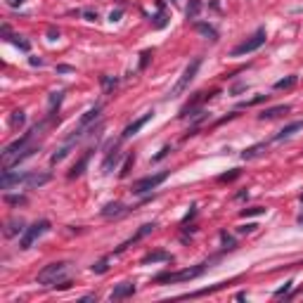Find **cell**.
Wrapping results in <instances>:
<instances>
[{"instance_id": "8fae6325", "label": "cell", "mask_w": 303, "mask_h": 303, "mask_svg": "<svg viewBox=\"0 0 303 303\" xmlns=\"http://www.w3.org/2000/svg\"><path fill=\"white\" fill-rule=\"evenodd\" d=\"M154 228H156V225H154V223H147V225H143V228L137 230L135 235L130 237V239H128V241H126V244H121V247H118V249H116V251H124V249H126V247H130V244H135V241H140V239H143V237H145V235H149V232H152V230H154Z\"/></svg>"}, {"instance_id": "2e32d148", "label": "cell", "mask_w": 303, "mask_h": 303, "mask_svg": "<svg viewBox=\"0 0 303 303\" xmlns=\"http://www.w3.org/2000/svg\"><path fill=\"white\" fill-rule=\"evenodd\" d=\"M45 183H50V173H29L26 175V187H41L45 185Z\"/></svg>"}, {"instance_id": "74e56055", "label": "cell", "mask_w": 303, "mask_h": 303, "mask_svg": "<svg viewBox=\"0 0 303 303\" xmlns=\"http://www.w3.org/2000/svg\"><path fill=\"white\" fill-rule=\"evenodd\" d=\"M118 17H121V12H112V17L109 19H112V22H118Z\"/></svg>"}, {"instance_id": "52a82bcc", "label": "cell", "mask_w": 303, "mask_h": 303, "mask_svg": "<svg viewBox=\"0 0 303 303\" xmlns=\"http://www.w3.org/2000/svg\"><path fill=\"white\" fill-rule=\"evenodd\" d=\"M166 178H168V173L166 171H161V173H156V175H147V178L137 180V183H133V194H145V192L156 190Z\"/></svg>"}, {"instance_id": "5b68a950", "label": "cell", "mask_w": 303, "mask_h": 303, "mask_svg": "<svg viewBox=\"0 0 303 303\" xmlns=\"http://www.w3.org/2000/svg\"><path fill=\"white\" fill-rule=\"evenodd\" d=\"M266 38H268L266 36V29H258V31H256L251 38L241 41L237 48H232V52H230V55H232V57H241V55H249V52H256L260 45L266 43Z\"/></svg>"}, {"instance_id": "4dcf8cb0", "label": "cell", "mask_w": 303, "mask_h": 303, "mask_svg": "<svg viewBox=\"0 0 303 303\" xmlns=\"http://www.w3.org/2000/svg\"><path fill=\"white\" fill-rule=\"evenodd\" d=\"M93 272H107V260H99V263H95Z\"/></svg>"}, {"instance_id": "6da1fadb", "label": "cell", "mask_w": 303, "mask_h": 303, "mask_svg": "<svg viewBox=\"0 0 303 303\" xmlns=\"http://www.w3.org/2000/svg\"><path fill=\"white\" fill-rule=\"evenodd\" d=\"M36 130H38V126H36V128H31L29 133H24V135L19 137V140L10 143L5 149H3V166L12 168V166H17L19 161L29 159V156L36 152V145H31V137H33V133H36Z\"/></svg>"}, {"instance_id": "e575fe53", "label": "cell", "mask_w": 303, "mask_h": 303, "mask_svg": "<svg viewBox=\"0 0 303 303\" xmlns=\"http://www.w3.org/2000/svg\"><path fill=\"white\" fill-rule=\"evenodd\" d=\"M168 152H171V147H164V149H161V152H159V154H156V156H154V161L164 159V156H166V154H168Z\"/></svg>"}, {"instance_id": "30bf717a", "label": "cell", "mask_w": 303, "mask_h": 303, "mask_svg": "<svg viewBox=\"0 0 303 303\" xmlns=\"http://www.w3.org/2000/svg\"><path fill=\"white\" fill-rule=\"evenodd\" d=\"M152 116H154V112H147V114H145V116H140V118H137V121H133V124H130V126H126V130H124V137H126V140H128V137H133V135H135L137 130L143 128V126L147 124V121H152Z\"/></svg>"}, {"instance_id": "3957f363", "label": "cell", "mask_w": 303, "mask_h": 303, "mask_svg": "<svg viewBox=\"0 0 303 303\" xmlns=\"http://www.w3.org/2000/svg\"><path fill=\"white\" fill-rule=\"evenodd\" d=\"M206 266H197V268H185V270L178 272H164V275H156L154 282L159 285H175V282H187V279H197L199 275H204Z\"/></svg>"}, {"instance_id": "4fadbf2b", "label": "cell", "mask_w": 303, "mask_h": 303, "mask_svg": "<svg viewBox=\"0 0 303 303\" xmlns=\"http://www.w3.org/2000/svg\"><path fill=\"white\" fill-rule=\"evenodd\" d=\"M301 128H303V121H294V124L285 126V128L279 130L277 135H275V140H289V137H291V135H296Z\"/></svg>"}, {"instance_id": "ba28073f", "label": "cell", "mask_w": 303, "mask_h": 303, "mask_svg": "<svg viewBox=\"0 0 303 303\" xmlns=\"http://www.w3.org/2000/svg\"><path fill=\"white\" fill-rule=\"evenodd\" d=\"M99 112H102V107H99V105H95L93 109H88V112L83 114V116H80L78 126H76V130H74V135L69 137V143H76V140H78V137L83 135V130H86L88 126H90V124H93V121H95V118L99 116Z\"/></svg>"}, {"instance_id": "7402d4cb", "label": "cell", "mask_w": 303, "mask_h": 303, "mask_svg": "<svg viewBox=\"0 0 303 303\" xmlns=\"http://www.w3.org/2000/svg\"><path fill=\"white\" fill-rule=\"evenodd\" d=\"M171 256L166 254V251H156V254H147L143 258V263H154V260H168Z\"/></svg>"}, {"instance_id": "44dd1931", "label": "cell", "mask_w": 303, "mask_h": 303, "mask_svg": "<svg viewBox=\"0 0 303 303\" xmlns=\"http://www.w3.org/2000/svg\"><path fill=\"white\" fill-rule=\"evenodd\" d=\"M296 76H287V78H282V80H277L275 83V90H289V88H294L296 86Z\"/></svg>"}, {"instance_id": "836d02e7", "label": "cell", "mask_w": 303, "mask_h": 303, "mask_svg": "<svg viewBox=\"0 0 303 303\" xmlns=\"http://www.w3.org/2000/svg\"><path fill=\"white\" fill-rule=\"evenodd\" d=\"M256 228H258V225H254V223H251V225H241V228H239V232H254Z\"/></svg>"}, {"instance_id": "1f68e13d", "label": "cell", "mask_w": 303, "mask_h": 303, "mask_svg": "<svg viewBox=\"0 0 303 303\" xmlns=\"http://www.w3.org/2000/svg\"><path fill=\"white\" fill-rule=\"evenodd\" d=\"M237 175H239V171H232V173H225V175H220V178H218V180H220V183H225V180H235Z\"/></svg>"}, {"instance_id": "d6a6232c", "label": "cell", "mask_w": 303, "mask_h": 303, "mask_svg": "<svg viewBox=\"0 0 303 303\" xmlns=\"http://www.w3.org/2000/svg\"><path fill=\"white\" fill-rule=\"evenodd\" d=\"M10 204H26V197H7Z\"/></svg>"}, {"instance_id": "9c48e42d", "label": "cell", "mask_w": 303, "mask_h": 303, "mask_svg": "<svg viewBox=\"0 0 303 303\" xmlns=\"http://www.w3.org/2000/svg\"><path fill=\"white\" fill-rule=\"evenodd\" d=\"M26 175L29 173H12L10 168H5V171H3V178H0V187H3V190H10L12 185H24Z\"/></svg>"}, {"instance_id": "5bb4252c", "label": "cell", "mask_w": 303, "mask_h": 303, "mask_svg": "<svg viewBox=\"0 0 303 303\" xmlns=\"http://www.w3.org/2000/svg\"><path fill=\"white\" fill-rule=\"evenodd\" d=\"M291 107L289 105H277V107H270V109H266L263 114H258L260 121H270V118H277L279 114H287Z\"/></svg>"}, {"instance_id": "9a60e30c", "label": "cell", "mask_w": 303, "mask_h": 303, "mask_svg": "<svg viewBox=\"0 0 303 303\" xmlns=\"http://www.w3.org/2000/svg\"><path fill=\"white\" fill-rule=\"evenodd\" d=\"M88 161H90V149H88L86 154L78 159V164H74V168L69 171V180H74V178H78V175H83V171H86V166H88Z\"/></svg>"}, {"instance_id": "8d00e7d4", "label": "cell", "mask_w": 303, "mask_h": 303, "mask_svg": "<svg viewBox=\"0 0 303 303\" xmlns=\"http://www.w3.org/2000/svg\"><path fill=\"white\" fill-rule=\"evenodd\" d=\"M83 14H86L90 22H95V19H97V12H90V10H88V12H83Z\"/></svg>"}, {"instance_id": "ffe728a7", "label": "cell", "mask_w": 303, "mask_h": 303, "mask_svg": "<svg viewBox=\"0 0 303 303\" xmlns=\"http://www.w3.org/2000/svg\"><path fill=\"white\" fill-rule=\"evenodd\" d=\"M197 31H199V33H204V36L211 38V41H218V31L213 29V26H209V24H201V22H199V24H197Z\"/></svg>"}, {"instance_id": "f1b7e54d", "label": "cell", "mask_w": 303, "mask_h": 303, "mask_svg": "<svg viewBox=\"0 0 303 303\" xmlns=\"http://www.w3.org/2000/svg\"><path fill=\"white\" fill-rule=\"evenodd\" d=\"M291 285H294V282H291V279H289V282H287V285L282 287V289H277V291H275V298H279V296H285V294H289Z\"/></svg>"}, {"instance_id": "f35d334b", "label": "cell", "mask_w": 303, "mask_h": 303, "mask_svg": "<svg viewBox=\"0 0 303 303\" xmlns=\"http://www.w3.org/2000/svg\"><path fill=\"white\" fill-rule=\"evenodd\" d=\"M298 223H303V216H301V218H298Z\"/></svg>"}, {"instance_id": "4316f807", "label": "cell", "mask_w": 303, "mask_h": 303, "mask_svg": "<svg viewBox=\"0 0 303 303\" xmlns=\"http://www.w3.org/2000/svg\"><path fill=\"white\" fill-rule=\"evenodd\" d=\"M133 164H135V154H130L128 159H126V164H124V168H121V178H126V175L130 173V168H133Z\"/></svg>"}, {"instance_id": "d590c367", "label": "cell", "mask_w": 303, "mask_h": 303, "mask_svg": "<svg viewBox=\"0 0 303 303\" xmlns=\"http://www.w3.org/2000/svg\"><path fill=\"white\" fill-rule=\"evenodd\" d=\"M5 3H7L10 7H19V5H24L26 0H5Z\"/></svg>"}, {"instance_id": "83f0119b", "label": "cell", "mask_w": 303, "mask_h": 303, "mask_svg": "<svg viewBox=\"0 0 303 303\" xmlns=\"http://www.w3.org/2000/svg\"><path fill=\"white\" fill-rule=\"evenodd\" d=\"M102 86L107 88V90H112V88H116V78H112V76H102Z\"/></svg>"}, {"instance_id": "e0dca14e", "label": "cell", "mask_w": 303, "mask_h": 303, "mask_svg": "<svg viewBox=\"0 0 303 303\" xmlns=\"http://www.w3.org/2000/svg\"><path fill=\"white\" fill-rule=\"evenodd\" d=\"M121 213H126V206H124V204H118V201H114V204H107L105 209H102V216H105V218L121 216Z\"/></svg>"}, {"instance_id": "484cf974", "label": "cell", "mask_w": 303, "mask_h": 303, "mask_svg": "<svg viewBox=\"0 0 303 303\" xmlns=\"http://www.w3.org/2000/svg\"><path fill=\"white\" fill-rule=\"evenodd\" d=\"M260 213H266V209H263V206H254V209H244L239 216L247 218V216H260Z\"/></svg>"}, {"instance_id": "cb8c5ba5", "label": "cell", "mask_w": 303, "mask_h": 303, "mask_svg": "<svg viewBox=\"0 0 303 303\" xmlns=\"http://www.w3.org/2000/svg\"><path fill=\"white\" fill-rule=\"evenodd\" d=\"M22 230H24L22 218H19V220H10V223H7V235H10V237H12L14 232H22Z\"/></svg>"}, {"instance_id": "ac0fdd59", "label": "cell", "mask_w": 303, "mask_h": 303, "mask_svg": "<svg viewBox=\"0 0 303 303\" xmlns=\"http://www.w3.org/2000/svg\"><path fill=\"white\" fill-rule=\"evenodd\" d=\"M268 149L266 143H260V145H254V147H249L247 152H241V159H256V156H260L263 152Z\"/></svg>"}, {"instance_id": "603a6c76", "label": "cell", "mask_w": 303, "mask_h": 303, "mask_svg": "<svg viewBox=\"0 0 303 303\" xmlns=\"http://www.w3.org/2000/svg\"><path fill=\"white\" fill-rule=\"evenodd\" d=\"M24 121H26V114L19 109V112H14L12 114V118H10V124H12V128H19V126H24Z\"/></svg>"}, {"instance_id": "7c38bea8", "label": "cell", "mask_w": 303, "mask_h": 303, "mask_svg": "<svg viewBox=\"0 0 303 303\" xmlns=\"http://www.w3.org/2000/svg\"><path fill=\"white\" fill-rule=\"evenodd\" d=\"M135 294V285H130V282H124V285H118L116 289L112 291V301H121L126 296H133Z\"/></svg>"}, {"instance_id": "d4e9b609", "label": "cell", "mask_w": 303, "mask_h": 303, "mask_svg": "<svg viewBox=\"0 0 303 303\" xmlns=\"http://www.w3.org/2000/svg\"><path fill=\"white\" fill-rule=\"evenodd\" d=\"M199 10H201V5H199V0H190V7H187V17H190V19H197Z\"/></svg>"}, {"instance_id": "d6986e66", "label": "cell", "mask_w": 303, "mask_h": 303, "mask_svg": "<svg viewBox=\"0 0 303 303\" xmlns=\"http://www.w3.org/2000/svg\"><path fill=\"white\" fill-rule=\"evenodd\" d=\"M121 159V154H118V149H114L112 154L107 156V161L102 164V173H112V166H116V161Z\"/></svg>"}, {"instance_id": "7a4b0ae2", "label": "cell", "mask_w": 303, "mask_h": 303, "mask_svg": "<svg viewBox=\"0 0 303 303\" xmlns=\"http://www.w3.org/2000/svg\"><path fill=\"white\" fill-rule=\"evenodd\" d=\"M199 67H201V59H199V57H194V59H192V62L185 67V71H183V76L178 78V83L171 88V93L166 95V99H175V97H180V95L185 93L187 88H190V83L194 80V76H197Z\"/></svg>"}, {"instance_id": "277c9868", "label": "cell", "mask_w": 303, "mask_h": 303, "mask_svg": "<svg viewBox=\"0 0 303 303\" xmlns=\"http://www.w3.org/2000/svg\"><path fill=\"white\" fill-rule=\"evenodd\" d=\"M67 275V263L59 260V263H50L43 270L38 272V285L43 287H57V282H62V277Z\"/></svg>"}, {"instance_id": "8992f818", "label": "cell", "mask_w": 303, "mask_h": 303, "mask_svg": "<svg viewBox=\"0 0 303 303\" xmlns=\"http://www.w3.org/2000/svg\"><path fill=\"white\" fill-rule=\"evenodd\" d=\"M48 230H50V220H38V223H33L31 228H26L22 239H19V249H31L33 241H36L41 235H45Z\"/></svg>"}, {"instance_id": "f546056e", "label": "cell", "mask_w": 303, "mask_h": 303, "mask_svg": "<svg viewBox=\"0 0 303 303\" xmlns=\"http://www.w3.org/2000/svg\"><path fill=\"white\" fill-rule=\"evenodd\" d=\"M154 26H156V29H164V26H166V14H164V12H159V14H156Z\"/></svg>"}]
</instances>
